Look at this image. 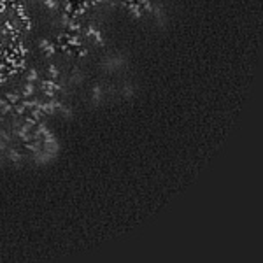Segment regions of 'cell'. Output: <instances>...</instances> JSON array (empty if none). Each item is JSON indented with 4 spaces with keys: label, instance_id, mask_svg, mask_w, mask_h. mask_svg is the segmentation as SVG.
<instances>
[{
    "label": "cell",
    "instance_id": "cell-1",
    "mask_svg": "<svg viewBox=\"0 0 263 263\" xmlns=\"http://www.w3.org/2000/svg\"><path fill=\"white\" fill-rule=\"evenodd\" d=\"M33 91H35V88H33V84H32V82H28V84L25 86V90H23V93H21V97H23V98H32V95H33Z\"/></svg>",
    "mask_w": 263,
    "mask_h": 263
},
{
    "label": "cell",
    "instance_id": "cell-4",
    "mask_svg": "<svg viewBox=\"0 0 263 263\" xmlns=\"http://www.w3.org/2000/svg\"><path fill=\"white\" fill-rule=\"evenodd\" d=\"M9 158H11L12 161H19V160H21V155H19L18 151H11V153H9Z\"/></svg>",
    "mask_w": 263,
    "mask_h": 263
},
{
    "label": "cell",
    "instance_id": "cell-6",
    "mask_svg": "<svg viewBox=\"0 0 263 263\" xmlns=\"http://www.w3.org/2000/svg\"><path fill=\"white\" fill-rule=\"evenodd\" d=\"M44 4H46L48 7H56V2H55V0H44Z\"/></svg>",
    "mask_w": 263,
    "mask_h": 263
},
{
    "label": "cell",
    "instance_id": "cell-2",
    "mask_svg": "<svg viewBox=\"0 0 263 263\" xmlns=\"http://www.w3.org/2000/svg\"><path fill=\"white\" fill-rule=\"evenodd\" d=\"M5 98L12 104V105H16L18 102H19V95L18 93H12V91H9V93H5Z\"/></svg>",
    "mask_w": 263,
    "mask_h": 263
},
{
    "label": "cell",
    "instance_id": "cell-3",
    "mask_svg": "<svg viewBox=\"0 0 263 263\" xmlns=\"http://www.w3.org/2000/svg\"><path fill=\"white\" fill-rule=\"evenodd\" d=\"M58 74H60V72H58V69L55 67V65H49V77L55 79V77H58Z\"/></svg>",
    "mask_w": 263,
    "mask_h": 263
},
{
    "label": "cell",
    "instance_id": "cell-5",
    "mask_svg": "<svg viewBox=\"0 0 263 263\" xmlns=\"http://www.w3.org/2000/svg\"><path fill=\"white\" fill-rule=\"evenodd\" d=\"M35 79H37V72H35L33 69H30V70H28V82H33Z\"/></svg>",
    "mask_w": 263,
    "mask_h": 263
}]
</instances>
